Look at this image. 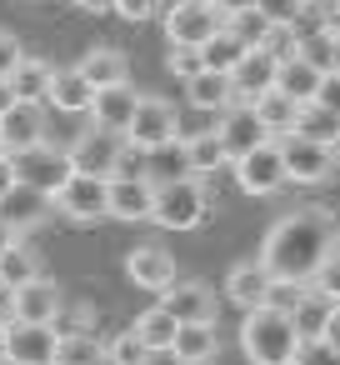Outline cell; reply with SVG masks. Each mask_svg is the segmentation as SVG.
<instances>
[{
    "label": "cell",
    "instance_id": "ba28073f",
    "mask_svg": "<svg viewBox=\"0 0 340 365\" xmlns=\"http://www.w3.org/2000/svg\"><path fill=\"white\" fill-rule=\"evenodd\" d=\"M11 160H16V180H26V185H36V190H46L51 200H56V190L76 175L71 150H61V145H51V140H41V145L21 150V155H11Z\"/></svg>",
    "mask_w": 340,
    "mask_h": 365
},
{
    "label": "cell",
    "instance_id": "7402d4cb",
    "mask_svg": "<svg viewBox=\"0 0 340 365\" xmlns=\"http://www.w3.org/2000/svg\"><path fill=\"white\" fill-rule=\"evenodd\" d=\"M56 110H66V115H81V110H91V101H96V86L81 76V66H61L56 76H51V96H46Z\"/></svg>",
    "mask_w": 340,
    "mask_h": 365
},
{
    "label": "cell",
    "instance_id": "e575fe53",
    "mask_svg": "<svg viewBox=\"0 0 340 365\" xmlns=\"http://www.w3.org/2000/svg\"><path fill=\"white\" fill-rule=\"evenodd\" d=\"M225 26L245 41V51H270V46L280 41V26H270V21L260 16V6H255V11H240V16H230Z\"/></svg>",
    "mask_w": 340,
    "mask_h": 365
},
{
    "label": "cell",
    "instance_id": "db71d44e",
    "mask_svg": "<svg viewBox=\"0 0 340 365\" xmlns=\"http://www.w3.org/2000/svg\"><path fill=\"white\" fill-rule=\"evenodd\" d=\"M71 6H81V11H91V16H101V11H115V0H71Z\"/></svg>",
    "mask_w": 340,
    "mask_h": 365
},
{
    "label": "cell",
    "instance_id": "11a10c76",
    "mask_svg": "<svg viewBox=\"0 0 340 365\" xmlns=\"http://www.w3.org/2000/svg\"><path fill=\"white\" fill-rule=\"evenodd\" d=\"M11 106H16V91H11V81H6V76H0V115H6Z\"/></svg>",
    "mask_w": 340,
    "mask_h": 365
},
{
    "label": "cell",
    "instance_id": "603a6c76",
    "mask_svg": "<svg viewBox=\"0 0 340 365\" xmlns=\"http://www.w3.org/2000/svg\"><path fill=\"white\" fill-rule=\"evenodd\" d=\"M275 91H285L290 101H315V91H320V71L305 61V56H295V51H285L280 56V66H275Z\"/></svg>",
    "mask_w": 340,
    "mask_h": 365
},
{
    "label": "cell",
    "instance_id": "681fc988",
    "mask_svg": "<svg viewBox=\"0 0 340 365\" xmlns=\"http://www.w3.org/2000/svg\"><path fill=\"white\" fill-rule=\"evenodd\" d=\"M255 6H260V0H215V11H220L225 21H230V16H240V11H255Z\"/></svg>",
    "mask_w": 340,
    "mask_h": 365
},
{
    "label": "cell",
    "instance_id": "8d00e7d4",
    "mask_svg": "<svg viewBox=\"0 0 340 365\" xmlns=\"http://www.w3.org/2000/svg\"><path fill=\"white\" fill-rule=\"evenodd\" d=\"M140 175H150L155 185H160V180H175V175H190V170H185V150H180V140L145 150V165H140Z\"/></svg>",
    "mask_w": 340,
    "mask_h": 365
},
{
    "label": "cell",
    "instance_id": "9a60e30c",
    "mask_svg": "<svg viewBox=\"0 0 340 365\" xmlns=\"http://www.w3.org/2000/svg\"><path fill=\"white\" fill-rule=\"evenodd\" d=\"M125 275H130V285H140V290H170L175 280H180V270H175V255L165 250V245H135L130 255H125Z\"/></svg>",
    "mask_w": 340,
    "mask_h": 365
},
{
    "label": "cell",
    "instance_id": "b9f144b4",
    "mask_svg": "<svg viewBox=\"0 0 340 365\" xmlns=\"http://www.w3.org/2000/svg\"><path fill=\"white\" fill-rule=\"evenodd\" d=\"M295 365H340V350L330 345V340H300V350H295Z\"/></svg>",
    "mask_w": 340,
    "mask_h": 365
},
{
    "label": "cell",
    "instance_id": "ffe728a7",
    "mask_svg": "<svg viewBox=\"0 0 340 365\" xmlns=\"http://www.w3.org/2000/svg\"><path fill=\"white\" fill-rule=\"evenodd\" d=\"M270 270H265V260L255 255V260H240L230 275H225V300L230 305H240V310H255V305H265V295H270Z\"/></svg>",
    "mask_w": 340,
    "mask_h": 365
},
{
    "label": "cell",
    "instance_id": "7c38bea8",
    "mask_svg": "<svg viewBox=\"0 0 340 365\" xmlns=\"http://www.w3.org/2000/svg\"><path fill=\"white\" fill-rule=\"evenodd\" d=\"M150 210H155V180L150 175H140L130 165L120 175H110V220L140 225V220H150Z\"/></svg>",
    "mask_w": 340,
    "mask_h": 365
},
{
    "label": "cell",
    "instance_id": "680465c9",
    "mask_svg": "<svg viewBox=\"0 0 340 365\" xmlns=\"http://www.w3.org/2000/svg\"><path fill=\"white\" fill-rule=\"evenodd\" d=\"M335 150H340V145H335Z\"/></svg>",
    "mask_w": 340,
    "mask_h": 365
},
{
    "label": "cell",
    "instance_id": "ac0fdd59",
    "mask_svg": "<svg viewBox=\"0 0 340 365\" xmlns=\"http://www.w3.org/2000/svg\"><path fill=\"white\" fill-rule=\"evenodd\" d=\"M66 315V300H61V285L36 275L16 290V320H36V325H56Z\"/></svg>",
    "mask_w": 340,
    "mask_h": 365
},
{
    "label": "cell",
    "instance_id": "ab89813d",
    "mask_svg": "<svg viewBox=\"0 0 340 365\" xmlns=\"http://www.w3.org/2000/svg\"><path fill=\"white\" fill-rule=\"evenodd\" d=\"M305 11H310L305 0H260V16L280 31H295V21H305Z\"/></svg>",
    "mask_w": 340,
    "mask_h": 365
},
{
    "label": "cell",
    "instance_id": "1f68e13d",
    "mask_svg": "<svg viewBox=\"0 0 340 365\" xmlns=\"http://www.w3.org/2000/svg\"><path fill=\"white\" fill-rule=\"evenodd\" d=\"M240 56H245V41L230 31V26H220L205 46H200V61H205V71H220V76H230L235 66H240Z\"/></svg>",
    "mask_w": 340,
    "mask_h": 365
},
{
    "label": "cell",
    "instance_id": "3957f363",
    "mask_svg": "<svg viewBox=\"0 0 340 365\" xmlns=\"http://www.w3.org/2000/svg\"><path fill=\"white\" fill-rule=\"evenodd\" d=\"M210 210V195L200 185V175H175V180H160L155 185V210H150V225L160 230H195Z\"/></svg>",
    "mask_w": 340,
    "mask_h": 365
},
{
    "label": "cell",
    "instance_id": "d6a6232c",
    "mask_svg": "<svg viewBox=\"0 0 340 365\" xmlns=\"http://www.w3.org/2000/svg\"><path fill=\"white\" fill-rule=\"evenodd\" d=\"M130 330H135V335H140V340H145L155 355H165V350L175 345V330H180V320H175L165 305H150V310H145V315H140Z\"/></svg>",
    "mask_w": 340,
    "mask_h": 365
},
{
    "label": "cell",
    "instance_id": "9f6ffc18",
    "mask_svg": "<svg viewBox=\"0 0 340 365\" xmlns=\"http://www.w3.org/2000/svg\"><path fill=\"white\" fill-rule=\"evenodd\" d=\"M0 365H6V325H0Z\"/></svg>",
    "mask_w": 340,
    "mask_h": 365
},
{
    "label": "cell",
    "instance_id": "4dcf8cb0",
    "mask_svg": "<svg viewBox=\"0 0 340 365\" xmlns=\"http://www.w3.org/2000/svg\"><path fill=\"white\" fill-rule=\"evenodd\" d=\"M295 56H305L320 76H330V71H340V31H330V26H315V31H305L300 41H295Z\"/></svg>",
    "mask_w": 340,
    "mask_h": 365
},
{
    "label": "cell",
    "instance_id": "f5cc1de1",
    "mask_svg": "<svg viewBox=\"0 0 340 365\" xmlns=\"http://www.w3.org/2000/svg\"><path fill=\"white\" fill-rule=\"evenodd\" d=\"M16 240H21V230H16V225H11L6 215H0V250H11Z\"/></svg>",
    "mask_w": 340,
    "mask_h": 365
},
{
    "label": "cell",
    "instance_id": "5b68a950",
    "mask_svg": "<svg viewBox=\"0 0 340 365\" xmlns=\"http://www.w3.org/2000/svg\"><path fill=\"white\" fill-rule=\"evenodd\" d=\"M56 215L71 220V225H101V220H110V180L76 170L56 190Z\"/></svg>",
    "mask_w": 340,
    "mask_h": 365
},
{
    "label": "cell",
    "instance_id": "816d5d0a",
    "mask_svg": "<svg viewBox=\"0 0 340 365\" xmlns=\"http://www.w3.org/2000/svg\"><path fill=\"white\" fill-rule=\"evenodd\" d=\"M11 320H16V290L0 285V325H11Z\"/></svg>",
    "mask_w": 340,
    "mask_h": 365
},
{
    "label": "cell",
    "instance_id": "44dd1931",
    "mask_svg": "<svg viewBox=\"0 0 340 365\" xmlns=\"http://www.w3.org/2000/svg\"><path fill=\"white\" fill-rule=\"evenodd\" d=\"M275 66H280V56H275V51H245V56H240V66L230 71L235 101H255V96H265V91L275 86Z\"/></svg>",
    "mask_w": 340,
    "mask_h": 365
},
{
    "label": "cell",
    "instance_id": "4316f807",
    "mask_svg": "<svg viewBox=\"0 0 340 365\" xmlns=\"http://www.w3.org/2000/svg\"><path fill=\"white\" fill-rule=\"evenodd\" d=\"M51 76H56V66H51L46 56H21L16 71H11V91H16V101H41V106H46V96H51Z\"/></svg>",
    "mask_w": 340,
    "mask_h": 365
},
{
    "label": "cell",
    "instance_id": "7dc6e473",
    "mask_svg": "<svg viewBox=\"0 0 340 365\" xmlns=\"http://www.w3.org/2000/svg\"><path fill=\"white\" fill-rule=\"evenodd\" d=\"M21 56H26V46H21L11 31H0V76H6V81H11V71H16Z\"/></svg>",
    "mask_w": 340,
    "mask_h": 365
},
{
    "label": "cell",
    "instance_id": "60d3db41",
    "mask_svg": "<svg viewBox=\"0 0 340 365\" xmlns=\"http://www.w3.org/2000/svg\"><path fill=\"white\" fill-rule=\"evenodd\" d=\"M165 71H170L175 81H195V76L205 71V61H200L195 46H170V51H165Z\"/></svg>",
    "mask_w": 340,
    "mask_h": 365
},
{
    "label": "cell",
    "instance_id": "4fadbf2b",
    "mask_svg": "<svg viewBox=\"0 0 340 365\" xmlns=\"http://www.w3.org/2000/svg\"><path fill=\"white\" fill-rule=\"evenodd\" d=\"M215 135H220V145H225V155H230V160H240V155H250L255 145L275 140V135L260 125V115H255V106H250V101H235L230 110H220Z\"/></svg>",
    "mask_w": 340,
    "mask_h": 365
},
{
    "label": "cell",
    "instance_id": "d4e9b609",
    "mask_svg": "<svg viewBox=\"0 0 340 365\" xmlns=\"http://www.w3.org/2000/svg\"><path fill=\"white\" fill-rule=\"evenodd\" d=\"M180 150H185V170H190V175H215L220 165H230V155H225V145H220L215 130H190V135H180Z\"/></svg>",
    "mask_w": 340,
    "mask_h": 365
},
{
    "label": "cell",
    "instance_id": "bcb514c9",
    "mask_svg": "<svg viewBox=\"0 0 340 365\" xmlns=\"http://www.w3.org/2000/svg\"><path fill=\"white\" fill-rule=\"evenodd\" d=\"M315 101L340 120V71H330V76H320V91H315Z\"/></svg>",
    "mask_w": 340,
    "mask_h": 365
},
{
    "label": "cell",
    "instance_id": "7a4b0ae2",
    "mask_svg": "<svg viewBox=\"0 0 340 365\" xmlns=\"http://www.w3.org/2000/svg\"><path fill=\"white\" fill-rule=\"evenodd\" d=\"M240 350H245L250 365H295V350H300L295 315L275 310V305L245 310V320H240Z\"/></svg>",
    "mask_w": 340,
    "mask_h": 365
},
{
    "label": "cell",
    "instance_id": "f35d334b",
    "mask_svg": "<svg viewBox=\"0 0 340 365\" xmlns=\"http://www.w3.org/2000/svg\"><path fill=\"white\" fill-rule=\"evenodd\" d=\"M105 365H155V350L135 330H120L105 340Z\"/></svg>",
    "mask_w": 340,
    "mask_h": 365
},
{
    "label": "cell",
    "instance_id": "f546056e",
    "mask_svg": "<svg viewBox=\"0 0 340 365\" xmlns=\"http://www.w3.org/2000/svg\"><path fill=\"white\" fill-rule=\"evenodd\" d=\"M250 106H255V115H260V125H265L270 135H290L295 120H300V101H290V96L275 91V86H270L265 96H255Z\"/></svg>",
    "mask_w": 340,
    "mask_h": 365
},
{
    "label": "cell",
    "instance_id": "f907efd6",
    "mask_svg": "<svg viewBox=\"0 0 340 365\" xmlns=\"http://www.w3.org/2000/svg\"><path fill=\"white\" fill-rule=\"evenodd\" d=\"M11 185H16V160H11L6 150H0V195H6Z\"/></svg>",
    "mask_w": 340,
    "mask_h": 365
},
{
    "label": "cell",
    "instance_id": "e0dca14e",
    "mask_svg": "<svg viewBox=\"0 0 340 365\" xmlns=\"http://www.w3.org/2000/svg\"><path fill=\"white\" fill-rule=\"evenodd\" d=\"M0 215H6L21 235L26 230H41L51 215H56V200L46 195V190H36V185H26V180H16L6 195H0Z\"/></svg>",
    "mask_w": 340,
    "mask_h": 365
},
{
    "label": "cell",
    "instance_id": "7bdbcfd3",
    "mask_svg": "<svg viewBox=\"0 0 340 365\" xmlns=\"http://www.w3.org/2000/svg\"><path fill=\"white\" fill-rule=\"evenodd\" d=\"M305 290H310V285H300V280H270V295H265V305H275V310H295Z\"/></svg>",
    "mask_w": 340,
    "mask_h": 365
},
{
    "label": "cell",
    "instance_id": "74e56055",
    "mask_svg": "<svg viewBox=\"0 0 340 365\" xmlns=\"http://www.w3.org/2000/svg\"><path fill=\"white\" fill-rule=\"evenodd\" d=\"M295 130L300 135H310V140H325V145H340V120L320 106V101H305L300 106V120H295Z\"/></svg>",
    "mask_w": 340,
    "mask_h": 365
},
{
    "label": "cell",
    "instance_id": "2e32d148",
    "mask_svg": "<svg viewBox=\"0 0 340 365\" xmlns=\"http://www.w3.org/2000/svg\"><path fill=\"white\" fill-rule=\"evenodd\" d=\"M160 305H165L180 325H200V320L215 325V310H220V300H215V290H210L205 280H175L170 290H160Z\"/></svg>",
    "mask_w": 340,
    "mask_h": 365
},
{
    "label": "cell",
    "instance_id": "83f0119b",
    "mask_svg": "<svg viewBox=\"0 0 340 365\" xmlns=\"http://www.w3.org/2000/svg\"><path fill=\"white\" fill-rule=\"evenodd\" d=\"M185 101L195 106V110H230L235 106V86H230V76H220V71H200L195 81H185Z\"/></svg>",
    "mask_w": 340,
    "mask_h": 365
},
{
    "label": "cell",
    "instance_id": "52a82bcc",
    "mask_svg": "<svg viewBox=\"0 0 340 365\" xmlns=\"http://www.w3.org/2000/svg\"><path fill=\"white\" fill-rule=\"evenodd\" d=\"M125 140H130V150H155V145H170V140H180V115H175V106L165 101V96H140V106H135V120H130V130H125Z\"/></svg>",
    "mask_w": 340,
    "mask_h": 365
},
{
    "label": "cell",
    "instance_id": "d6986e66",
    "mask_svg": "<svg viewBox=\"0 0 340 365\" xmlns=\"http://www.w3.org/2000/svg\"><path fill=\"white\" fill-rule=\"evenodd\" d=\"M135 106H140V96L130 91V81H125V86H105V91H96V101H91V125L125 135L130 120H135Z\"/></svg>",
    "mask_w": 340,
    "mask_h": 365
},
{
    "label": "cell",
    "instance_id": "f1b7e54d",
    "mask_svg": "<svg viewBox=\"0 0 340 365\" xmlns=\"http://www.w3.org/2000/svg\"><path fill=\"white\" fill-rule=\"evenodd\" d=\"M56 365H105V340L86 325L76 330H61L56 340Z\"/></svg>",
    "mask_w": 340,
    "mask_h": 365
},
{
    "label": "cell",
    "instance_id": "6f0895ef",
    "mask_svg": "<svg viewBox=\"0 0 340 365\" xmlns=\"http://www.w3.org/2000/svg\"><path fill=\"white\" fill-rule=\"evenodd\" d=\"M335 16H340V0H335Z\"/></svg>",
    "mask_w": 340,
    "mask_h": 365
},
{
    "label": "cell",
    "instance_id": "8992f818",
    "mask_svg": "<svg viewBox=\"0 0 340 365\" xmlns=\"http://www.w3.org/2000/svg\"><path fill=\"white\" fill-rule=\"evenodd\" d=\"M275 145H280V155H285L290 185H320V180H330V170H335V145L310 140V135H300V130L275 135Z\"/></svg>",
    "mask_w": 340,
    "mask_h": 365
},
{
    "label": "cell",
    "instance_id": "277c9868",
    "mask_svg": "<svg viewBox=\"0 0 340 365\" xmlns=\"http://www.w3.org/2000/svg\"><path fill=\"white\" fill-rule=\"evenodd\" d=\"M66 150H71V165L81 175H101V180H110V175H120L130 165V140L115 135V130H101V125L81 130Z\"/></svg>",
    "mask_w": 340,
    "mask_h": 365
},
{
    "label": "cell",
    "instance_id": "ee69618b",
    "mask_svg": "<svg viewBox=\"0 0 340 365\" xmlns=\"http://www.w3.org/2000/svg\"><path fill=\"white\" fill-rule=\"evenodd\" d=\"M310 285H315L320 295H330V300H340V250H335V255H330V260H325V265L315 270V280H310Z\"/></svg>",
    "mask_w": 340,
    "mask_h": 365
},
{
    "label": "cell",
    "instance_id": "6da1fadb",
    "mask_svg": "<svg viewBox=\"0 0 340 365\" xmlns=\"http://www.w3.org/2000/svg\"><path fill=\"white\" fill-rule=\"evenodd\" d=\"M340 250V225L325 205H300L290 215H280L260 245V260L275 280H300L310 285L315 270Z\"/></svg>",
    "mask_w": 340,
    "mask_h": 365
},
{
    "label": "cell",
    "instance_id": "8fae6325",
    "mask_svg": "<svg viewBox=\"0 0 340 365\" xmlns=\"http://www.w3.org/2000/svg\"><path fill=\"white\" fill-rule=\"evenodd\" d=\"M56 325H36V320H11L6 325V365H56Z\"/></svg>",
    "mask_w": 340,
    "mask_h": 365
},
{
    "label": "cell",
    "instance_id": "9c48e42d",
    "mask_svg": "<svg viewBox=\"0 0 340 365\" xmlns=\"http://www.w3.org/2000/svg\"><path fill=\"white\" fill-rule=\"evenodd\" d=\"M225 26V16L215 11V0H175L165 11V41L170 46H205L215 31Z\"/></svg>",
    "mask_w": 340,
    "mask_h": 365
},
{
    "label": "cell",
    "instance_id": "f6af8a7d",
    "mask_svg": "<svg viewBox=\"0 0 340 365\" xmlns=\"http://www.w3.org/2000/svg\"><path fill=\"white\" fill-rule=\"evenodd\" d=\"M155 11H160V0H115V16H120V21H130V26L150 21Z\"/></svg>",
    "mask_w": 340,
    "mask_h": 365
},
{
    "label": "cell",
    "instance_id": "484cf974",
    "mask_svg": "<svg viewBox=\"0 0 340 365\" xmlns=\"http://www.w3.org/2000/svg\"><path fill=\"white\" fill-rule=\"evenodd\" d=\"M81 76H86L96 91H105V86H125V81H130V61H125L115 46H96L91 56H81Z\"/></svg>",
    "mask_w": 340,
    "mask_h": 365
},
{
    "label": "cell",
    "instance_id": "5bb4252c",
    "mask_svg": "<svg viewBox=\"0 0 340 365\" xmlns=\"http://www.w3.org/2000/svg\"><path fill=\"white\" fill-rule=\"evenodd\" d=\"M46 140V106L41 101H16L6 115H0V150L6 155H21L31 145Z\"/></svg>",
    "mask_w": 340,
    "mask_h": 365
},
{
    "label": "cell",
    "instance_id": "cb8c5ba5",
    "mask_svg": "<svg viewBox=\"0 0 340 365\" xmlns=\"http://www.w3.org/2000/svg\"><path fill=\"white\" fill-rule=\"evenodd\" d=\"M170 355H175L180 365H210V360L220 355V335H215V325H210V320H200V325H180Z\"/></svg>",
    "mask_w": 340,
    "mask_h": 365
},
{
    "label": "cell",
    "instance_id": "30bf717a",
    "mask_svg": "<svg viewBox=\"0 0 340 365\" xmlns=\"http://www.w3.org/2000/svg\"><path fill=\"white\" fill-rule=\"evenodd\" d=\"M230 170H235V185H240L245 195H275V190L290 185V175H285V155H280L275 140H265V145H255L250 155L230 160Z\"/></svg>",
    "mask_w": 340,
    "mask_h": 365
},
{
    "label": "cell",
    "instance_id": "836d02e7",
    "mask_svg": "<svg viewBox=\"0 0 340 365\" xmlns=\"http://www.w3.org/2000/svg\"><path fill=\"white\" fill-rule=\"evenodd\" d=\"M36 275H41V260H36V250L26 240H16L11 250H0V285H6V290H21Z\"/></svg>",
    "mask_w": 340,
    "mask_h": 365
},
{
    "label": "cell",
    "instance_id": "d590c367",
    "mask_svg": "<svg viewBox=\"0 0 340 365\" xmlns=\"http://www.w3.org/2000/svg\"><path fill=\"white\" fill-rule=\"evenodd\" d=\"M330 305H335V300H330V295H320L315 285L300 295V305L290 310V315H295V330H300V340H315V335L325 330V315H330Z\"/></svg>",
    "mask_w": 340,
    "mask_h": 365
},
{
    "label": "cell",
    "instance_id": "c3c4849f",
    "mask_svg": "<svg viewBox=\"0 0 340 365\" xmlns=\"http://www.w3.org/2000/svg\"><path fill=\"white\" fill-rule=\"evenodd\" d=\"M320 340H330V345L340 350V300L330 305V315H325V330H320Z\"/></svg>",
    "mask_w": 340,
    "mask_h": 365
}]
</instances>
